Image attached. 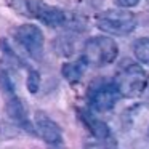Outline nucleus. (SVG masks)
Wrapping results in <instances>:
<instances>
[{
    "mask_svg": "<svg viewBox=\"0 0 149 149\" xmlns=\"http://www.w3.org/2000/svg\"><path fill=\"white\" fill-rule=\"evenodd\" d=\"M148 72L139 64H127L114 77V87L122 98H136L148 87Z\"/></svg>",
    "mask_w": 149,
    "mask_h": 149,
    "instance_id": "obj_1",
    "label": "nucleus"
},
{
    "mask_svg": "<svg viewBox=\"0 0 149 149\" xmlns=\"http://www.w3.org/2000/svg\"><path fill=\"white\" fill-rule=\"evenodd\" d=\"M98 29L111 36H128L138 24L136 16L125 8H114L98 13L95 18Z\"/></svg>",
    "mask_w": 149,
    "mask_h": 149,
    "instance_id": "obj_2",
    "label": "nucleus"
},
{
    "mask_svg": "<svg viewBox=\"0 0 149 149\" xmlns=\"http://www.w3.org/2000/svg\"><path fill=\"white\" fill-rule=\"evenodd\" d=\"M119 55V47L111 37H93L87 40L82 50V59L87 66L103 68L116 61Z\"/></svg>",
    "mask_w": 149,
    "mask_h": 149,
    "instance_id": "obj_3",
    "label": "nucleus"
},
{
    "mask_svg": "<svg viewBox=\"0 0 149 149\" xmlns=\"http://www.w3.org/2000/svg\"><path fill=\"white\" fill-rule=\"evenodd\" d=\"M15 40L21 45V48L29 56L36 59H40L43 55V47H45V37L43 32L34 24H21L13 32Z\"/></svg>",
    "mask_w": 149,
    "mask_h": 149,
    "instance_id": "obj_4",
    "label": "nucleus"
},
{
    "mask_svg": "<svg viewBox=\"0 0 149 149\" xmlns=\"http://www.w3.org/2000/svg\"><path fill=\"white\" fill-rule=\"evenodd\" d=\"M26 8L36 19L48 27H63L68 15L63 10L45 3L43 0H26Z\"/></svg>",
    "mask_w": 149,
    "mask_h": 149,
    "instance_id": "obj_5",
    "label": "nucleus"
},
{
    "mask_svg": "<svg viewBox=\"0 0 149 149\" xmlns=\"http://www.w3.org/2000/svg\"><path fill=\"white\" fill-rule=\"evenodd\" d=\"M120 98L119 91L116 90L114 84H103L100 87H96L90 95V101H91V107L95 111H109L116 106L117 100Z\"/></svg>",
    "mask_w": 149,
    "mask_h": 149,
    "instance_id": "obj_6",
    "label": "nucleus"
},
{
    "mask_svg": "<svg viewBox=\"0 0 149 149\" xmlns=\"http://www.w3.org/2000/svg\"><path fill=\"white\" fill-rule=\"evenodd\" d=\"M36 128L39 132V135L48 144H59L61 143L63 138H61V130H59L58 123L42 111H39L36 114Z\"/></svg>",
    "mask_w": 149,
    "mask_h": 149,
    "instance_id": "obj_7",
    "label": "nucleus"
},
{
    "mask_svg": "<svg viewBox=\"0 0 149 149\" xmlns=\"http://www.w3.org/2000/svg\"><path fill=\"white\" fill-rule=\"evenodd\" d=\"M5 103H7V112L18 125H21L23 128H27L29 132H32V127H31L29 120H27V116H26V111H24L23 104H21L19 98L15 95H10V96L5 98Z\"/></svg>",
    "mask_w": 149,
    "mask_h": 149,
    "instance_id": "obj_8",
    "label": "nucleus"
},
{
    "mask_svg": "<svg viewBox=\"0 0 149 149\" xmlns=\"http://www.w3.org/2000/svg\"><path fill=\"white\" fill-rule=\"evenodd\" d=\"M80 119H82V122L85 123V127L90 130V133L93 135V138L104 139V138H109L111 136L109 127H107L103 120H100L98 117H95L93 114H90L88 111H82Z\"/></svg>",
    "mask_w": 149,
    "mask_h": 149,
    "instance_id": "obj_9",
    "label": "nucleus"
},
{
    "mask_svg": "<svg viewBox=\"0 0 149 149\" xmlns=\"http://www.w3.org/2000/svg\"><path fill=\"white\" fill-rule=\"evenodd\" d=\"M85 66L87 64H85L84 59H79V61H74V63H66V64H63V69H61L63 75L71 84L79 82L85 72Z\"/></svg>",
    "mask_w": 149,
    "mask_h": 149,
    "instance_id": "obj_10",
    "label": "nucleus"
},
{
    "mask_svg": "<svg viewBox=\"0 0 149 149\" xmlns=\"http://www.w3.org/2000/svg\"><path fill=\"white\" fill-rule=\"evenodd\" d=\"M133 55L141 64L149 66V39H139L133 45Z\"/></svg>",
    "mask_w": 149,
    "mask_h": 149,
    "instance_id": "obj_11",
    "label": "nucleus"
},
{
    "mask_svg": "<svg viewBox=\"0 0 149 149\" xmlns=\"http://www.w3.org/2000/svg\"><path fill=\"white\" fill-rule=\"evenodd\" d=\"M87 149H116V141L112 138H104V139H96L95 138L91 143L87 144Z\"/></svg>",
    "mask_w": 149,
    "mask_h": 149,
    "instance_id": "obj_12",
    "label": "nucleus"
},
{
    "mask_svg": "<svg viewBox=\"0 0 149 149\" xmlns=\"http://www.w3.org/2000/svg\"><path fill=\"white\" fill-rule=\"evenodd\" d=\"M40 87V75L37 71H31L27 75V88H29L31 93H37Z\"/></svg>",
    "mask_w": 149,
    "mask_h": 149,
    "instance_id": "obj_13",
    "label": "nucleus"
},
{
    "mask_svg": "<svg viewBox=\"0 0 149 149\" xmlns=\"http://www.w3.org/2000/svg\"><path fill=\"white\" fill-rule=\"evenodd\" d=\"M139 2H141V0H114V3H116L117 7H119V8H125V10L136 7Z\"/></svg>",
    "mask_w": 149,
    "mask_h": 149,
    "instance_id": "obj_14",
    "label": "nucleus"
}]
</instances>
